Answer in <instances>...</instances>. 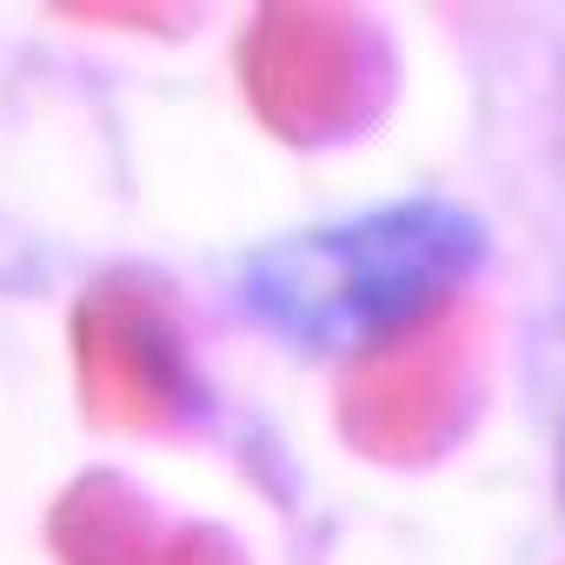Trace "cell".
Here are the masks:
<instances>
[{
	"instance_id": "cell-1",
	"label": "cell",
	"mask_w": 565,
	"mask_h": 565,
	"mask_svg": "<svg viewBox=\"0 0 565 565\" xmlns=\"http://www.w3.org/2000/svg\"><path fill=\"white\" fill-rule=\"evenodd\" d=\"M472 259V226L446 206H386L353 213L340 226L300 233L253 266V300L266 327L313 340V347H360L393 327H413Z\"/></svg>"
}]
</instances>
